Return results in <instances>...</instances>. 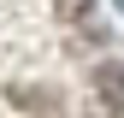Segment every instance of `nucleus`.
Listing matches in <instances>:
<instances>
[{
	"label": "nucleus",
	"mask_w": 124,
	"mask_h": 118,
	"mask_svg": "<svg viewBox=\"0 0 124 118\" xmlns=\"http://www.w3.org/2000/svg\"><path fill=\"white\" fill-rule=\"evenodd\" d=\"M89 88H95V95L106 100V106H124V59H106V65H95L89 71Z\"/></svg>",
	"instance_id": "f257e3e1"
},
{
	"label": "nucleus",
	"mask_w": 124,
	"mask_h": 118,
	"mask_svg": "<svg viewBox=\"0 0 124 118\" xmlns=\"http://www.w3.org/2000/svg\"><path fill=\"white\" fill-rule=\"evenodd\" d=\"M12 100H18V106H41V112H59V95H53V88H12Z\"/></svg>",
	"instance_id": "f03ea898"
},
{
	"label": "nucleus",
	"mask_w": 124,
	"mask_h": 118,
	"mask_svg": "<svg viewBox=\"0 0 124 118\" xmlns=\"http://www.w3.org/2000/svg\"><path fill=\"white\" fill-rule=\"evenodd\" d=\"M89 6H95V0H59L53 18H65V24H71V18H89Z\"/></svg>",
	"instance_id": "7ed1b4c3"
},
{
	"label": "nucleus",
	"mask_w": 124,
	"mask_h": 118,
	"mask_svg": "<svg viewBox=\"0 0 124 118\" xmlns=\"http://www.w3.org/2000/svg\"><path fill=\"white\" fill-rule=\"evenodd\" d=\"M112 118H124V112H112Z\"/></svg>",
	"instance_id": "20e7f679"
}]
</instances>
